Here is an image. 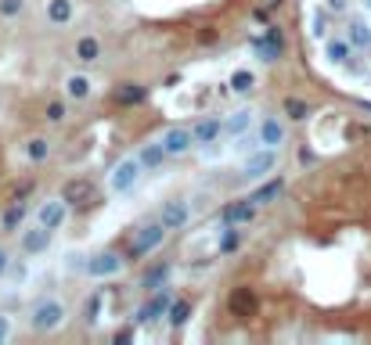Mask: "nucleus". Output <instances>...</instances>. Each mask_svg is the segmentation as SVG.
<instances>
[{
  "label": "nucleus",
  "mask_w": 371,
  "mask_h": 345,
  "mask_svg": "<svg viewBox=\"0 0 371 345\" xmlns=\"http://www.w3.org/2000/svg\"><path fill=\"white\" fill-rule=\"evenodd\" d=\"M328 4H332V8H342V4H346V0H328Z\"/></svg>",
  "instance_id": "40"
},
{
  "label": "nucleus",
  "mask_w": 371,
  "mask_h": 345,
  "mask_svg": "<svg viewBox=\"0 0 371 345\" xmlns=\"http://www.w3.org/2000/svg\"><path fill=\"white\" fill-rule=\"evenodd\" d=\"M314 36L321 40V36H328V22H324V15H317L314 18Z\"/></svg>",
  "instance_id": "38"
},
{
  "label": "nucleus",
  "mask_w": 371,
  "mask_h": 345,
  "mask_svg": "<svg viewBox=\"0 0 371 345\" xmlns=\"http://www.w3.org/2000/svg\"><path fill=\"white\" fill-rule=\"evenodd\" d=\"M349 33H346V40L349 43H354V47H371V26H364V22H349V26H346Z\"/></svg>",
  "instance_id": "30"
},
{
  "label": "nucleus",
  "mask_w": 371,
  "mask_h": 345,
  "mask_svg": "<svg viewBox=\"0 0 371 345\" xmlns=\"http://www.w3.org/2000/svg\"><path fill=\"white\" fill-rule=\"evenodd\" d=\"M274 169H278V147H256V151H249V159L242 166V172L249 180H263Z\"/></svg>",
  "instance_id": "7"
},
{
  "label": "nucleus",
  "mask_w": 371,
  "mask_h": 345,
  "mask_svg": "<svg viewBox=\"0 0 371 345\" xmlns=\"http://www.w3.org/2000/svg\"><path fill=\"white\" fill-rule=\"evenodd\" d=\"M22 11H26V0H0V18L4 22H15Z\"/></svg>",
  "instance_id": "35"
},
{
  "label": "nucleus",
  "mask_w": 371,
  "mask_h": 345,
  "mask_svg": "<svg viewBox=\"0 0 371 345\" xmlns=\"http://www.w3.org/2000/svg\"><path fill=\"white\" fill-rule=\"evenodd\" d=\"M11 331H15V323H11V316H4V313H0V345H4V342L11 338Z\"/></svg>",
  "instance_id": "36"
},
{
  "label": "nucleus",
  "mask_w": 371,
  "mask_h": 345,
  "mask_svg": "<svg viewBox=\"0 0 371 345\" xmlns=\"http://www.w3.org/2000/svg\"><path fill=\"white\" fill-rule=\"evenodd\" d=\"M242 241H245V230H242V227H235V223H223V230H220V255L238 252V248H242Z\"/></svg>",
  "instance_id": "27"
},
{
  "label": "nucleus",
  "mask_w": 371,
  "mask_h": 345,
  "mask_svg": "<svg viewBox=\"0 0 371 345\" xmlns=\"http://www.w3.org/2000/svg\"><path fill=\"white\" fill-rule=\"evenodd\" d=\"M65 316H69V306L61 298H40L29 310V328L36 335H51V331H58L61 323H65Z\"/></svg>",
  "instance_id": "2"
},
{
  "label": "nucleus",
  "mask_w": 371,
  "mask_h": 345,
  "mask_svg": "<svg viewBox=\"0 0 371 345\" xmlns=\"http://www.w3.org/2000/svg\"><path fill=\"white\" fill-rule=\"evenodd\" d=\"M216 36H220V33H216L213 26H205V29H198V43H216Z\"/></svg>",
  "instance_id": "37"
},
{
  "label": "nucleus",
  "mask_w": 371,
  "mask_h": 345,
  "mask_svg": "<svg viewBox=\"0 0 371 345\" xmlns=\"http://www.w3.org/2000/svg\"><path fill=\"white\" fill-rule=\"evenodd\" d=\"M61 90H65L69 101H90L94 97V79L87 72H69L61 79Z\"/></svg>",
  "instance_id": "13"
},
{
  "label": "nucleus",
  "mask_w": 371,
  "mask_h": 345,
  "mask_svg": "<svg viewBox=\"0 0 371 345\" xmlns=\"http://www.w3.org/2000/svg\"><path fill=\"white\" fill-rule=\"evenodd\" d=\"M253 212H256V205L245 198V202H231V205H223L220 209V220L223 223H235V227H242V223H249L253 220Z\"/></svg>",
  "instance_id": "22"
},
{
  "label": "nucleus",
  "mask_w": 371,
  "mask_h": 345,
  "mask_svg": "<svg viewBox=\"0 0 371 345\" xmlns=\"http://www.w3.org/2000/svg\"><path fill=\"white\" fill-rule=\"evenodd\" d=\"M127 263H130V255H123V252H116V248H105V252H97V255L87 259L84 273H87L90 280H105V277L123 273V266H127Z\"/></svg>",
  "instance_id": "4"
},
{
  "label": "nucleus",
  "mask_w": 371,
  "mask_h": 345,
  "mask_svg": "<svg viewBox=\"0 0 371 345\" xmlns=\"http://www.w3.org/2000/svg\"><path fill=\"white\" fill-rule=\"evenodd\" d=\"M72 58H76L79 65H94V61H101V40H97L94 33L79 36V40H76V47H72Z\"/></svg>",
  "instance_id": "18"
},
{
  "label": "nucleus",
  "mask_w": 371,
  "mask_h": 345,
  "mask_svg": "<svg viewBox=\"0 0 371 345\" xmlns=\"http://www.w3.org/2000/svg\"><path fill=\"white\" fill-rule=\"evenodd\" d=\"M44 15H47V22H51L54 29H61V26H69V22H72V15H76V4H72V0H47Z\"/></svg>",
  "instance_id": "20"
},
{
  "label": "nucleus",
  "mask_w": 371,
  "mask_h": 345,
  "mask_svg": "<svg viewBox=\"0 0 371 345\" xmlns=\"http://www.w3.org/2000/svg\"><path fill=\"white\" fill-rule=\"evenodd\" d=\"M170 277H173V266L170 263H155V266H148L141 273V288L144 291H155V288H162V284H170Z\"/></svg>",
  "instance_id": "23"
},
{
  "label": "nucleus",
  "mask_w": 371,
  "mask_h": 345,
  "mask_svg": "<svg viewBox=\"0 0 371 345\" xmlns=\"http://www.w3.org/2000/svg\"><path fill=\"white\" fill-rule=\"evenodd\" d=\"M191 134H195V144H198V147H210V144H216V141L223 137V119H220V115H205V119H198V122L191 126Z\"/></svg>",
  "instance_id": "14"
},
{
  "label": "nucleus",
  "mask_w": 371,
  "mask_h": 345,
  "mask_svg": "<svg viewBox=\"0 0 371 345\" xmlns=\"http://www.w3.org/2000/svg\"><path fill=\"white\" fill-rule=\"evenodd\" d=\"M364 4H368V11H371V0H364Z\"/></svg>",
  "instance_id": "41"
},
{
  "label": "nucleus",
  "mask_w": 371,
  "mask_h": 345,
  "mask_svg": "<svg viewBox=\"0 0 371 345\" xmlns=\"http://www.w3.org/2000/svg\"><path fill=\"white\" fill-rule=\"evenodd\" d=\"M324 54L342 65V61H349V54H354V43H349V40H328L324 43Z\"/></svg>",
  "instance_id": "32"
},
{
  "label": "nucleus",
  "mask_w": 371,
  "mask_h": 345,
  "mask_svg": "<svg viewBox=\"0 0 371 345\" xmlns=\"http://www.w3.org/2000/svg\"><path fill=\"white\" fill-rule=\"evenodd\" d=\"M231 90L235 94H253L256 90V72H249V69L231 72Z\"/></svg>",
  "instance_id": "31"
},
{
  "label": "nucleus",
  "mask_w": 371,
  "mask_h": 345,
  "mask_svg": "<svg viewBox=\"0 0 371 345\" xmlns=\"http://www.w3.org/2000/svg\"><path fill=\"white\" fill-rule=\"evenodd\" d=\"M8 266H11V252H8L4 245H0V277L8 273Z\"/></svg>",
  "instance_id": "39"
},
{
  "label": "nucleus",
  "mask_w": 371,
  "mask_h": 345,
  "mask_svg": "<svg viewBox=\"0 0 371 345\" xmlns=\"http://www.w3.org/2000/svg\"><path fill=\"white\" fill-rule=\"evenodd\" d=\"M141 172H144V166H141L137 155L119 159V162L112 166V172H109V191H112V194H130V191L137 187V180H141Z\"/></svg>",
  "instance_id": "3"
},
{
  "label": "nucleus",
  "mask_w": 371,
  "mask_h": 345,
  "mask_svg": "<svg viewBox=\"0 0 371 345\" xmlns=\"http://www.w3.org/2000/svg\"><path fill=\"white\" fill-rule=\"evenodd\" d=\"M170 302H173L170 284L148 291V298H144L141 306H137V313H134V323H155V320H162V316H166V310H170Z\"/></svg>",
  "instance_id": "5"
},
{
  "label": "nucleus",
  "mask_w": 371,
  "mask_h": 345,
  "mask_svg": "<svg viewBox=\"0 0 371 345\" xmlns=\"http://www.w3.org/2000/svg\"><path fill=\"white\" fill-rule=\"evenodd\" d=\"M228 306H231V313L235 316H256V310H260V298H256V291L253 288H235L231 291V298H228Z\"/></svg>",
  "instance_id": "16"
},
{
  "label": "nucleus",
  "mask_w": 371,
  "mask_h": 345,
  "mask_svg": "<svg viewBox=\"0 0 371 345\" xmlns=\"http://www.w3.org/2000/svg\"><path fill=\"white\" fill-rule=\"evenodd\" d=\"M281 112L292 119V122H303V119H310V104H306L303 97H292V94H288V97L281 101Z\"/></svg>",
  "instance_id": "29"
},
{
  "label": "nucleus",
  "mask_w": 371,
  "mask_h": 345,
  "mask_svg": "<svg viewBox=\"0 0 371 345\" xmlns=\"http://www.w3.org/2000/svg\"><path fill=\"white\" fill-rule=\"evenodd\" d=\"M61 198H65L69 205H87V202L94 198L90 177H69L65 184H61Z\"/></svg>",
  "instance_id": "12"
},
{
  "label": "nucleus",
  "mask_w": 371,
  "mask_h": 345,
  "mask_svg": "<svg viewBox=\"0 0 371 345\" xmlns=\"http://www.w3.org/2000/svg\"><path fill=\"white\" fill-rule=\"evenodd\" d=\"M101 302H105V291H94L87 302H84V323L90 328V323H97V316H101Z\"/></svg>",
  "instance_id": "34"
},
{
  "label": "nucleus",
  "mask_w": 371,
  "mask_h": 345,
  "mask_svg": "<svg viewBox=\"0 0 371 345\" xmlns=\"http://www.w3.org/2000/svg\"><path fill=\"white\" fill-rule=\"evenodd\" d=\"M116 104H141V101H148V86L144 83H119L116 90H112Z\"/></svg>",
  "instance_id": "24"
},
{
  "label": "nucleus",
  "mask_w": 371,
  "mask_h": 345,
  "mask_svg": "<svg viewBox=\"0 0 371 345\" xmlns=\"http://www.w3.org/2000/svg\"><path fill=\"white\" fill-rule=\"evenodd\" d=\"M26 202L22 198H15L4 212H0V230H18V227H22V220H26Z\"/></svg>",
  "instance_id": "26"
},
{
  "label": "nucleus",
  "mask_w": 371,
  "mask_h": 345,
  "mask_svg": "<svg viewBox=\"0 0 371 345\" xmlns=\"http://www.w3.org/2000/svg\"><path fill=\"white\" fill-rule=\"evenodd\" d=\"M191 313H195V302H191L188 295H177V298L170 302V310H166V323L177 331V328H184V323L191 320Z\"/></svg>",
  "instance_id": "19"
},
{
  "label": "nucleus",
  "mask_w": 371,
  "mask_h": 345,
  "mask_svg": "<svg viewBox=\"0 0 371 345\" xmlns=\"http://www.w3.org/2000/svg\"><path fill=\"white\" fill-rule=\"evenodd\" d=\"M253 47H256V54H260L263 61H278V58H281V51H285V47H281V33H278L274 26L267 29V33H263V40H256Z\"/></svg>",
  "instance_id": "21"
},
{
  "label": "nucleus",
  "mask_w": 371,
  "mask_h": 345,
  "mask_svg": "<svg viewBox=\"0 0 371 345\" xmlns=\"http://www.w3.org/2000/svg\"><path fill=\"white\" fill-rule=\"evenodd\" d=\"M137 159H141L144 172H155V169L166 166V162H170V155H166V147H162V137H159V141H148V144H141Z\"/></svg>",
  "instance_id": "17"
},
{
  "label": "nucleus",
  "mask_w": 371,
  "mask_h": 345,
  "mask_svg": "<svg viewBox=\"0 0 371 345\" xmlns=\"http://www.w3.org/2000/svg\"><path fill=\"white\" fill-rule=\"evenodd\" d=\"M69 202L61 198H47V202H40V209H36V223H44V227H51V230H61L65 227V220H69Z\"/></svg>",
  "instance_id": "10"
},
{
  "label": "nucleus",
  "mask_w": 371,
  "mask_h": 345,
  "mask_svg": "<svg viewBox=\"0 0 371 345\" xmlns=\"http://www.w3.org/2000/svg\"><path fill=\"white\" fill-rule=\"evenodd\" d=\"M166 227H162V220L155 216V220H144L137 230H134V237H130V248H127V255H130V263H141V259H148V255H155L162 245H166Z\"/></svg>",
  "instance_id": "1"
},
{
  "label": "nucleus",
  "mask_w": 371,
  "mask_h": 345,
  "mask_svg": "<svg viewBox=\"0 0 371 345\" xmlns=\"http://www.w3.org/2000/svg\"><path fill=\"white\" fill-rule=\"evenodd\" d=\"M253 126H256V112L253 108H238V112H231L228 119H223V134H228L231 141H238V137L249 134Z\"/></svg>",
  "instance_id": "15"
},
{
  "label": "nucleus",
  "mask_w": 371,
  "mask_h": 345,
  "mask_svg": "<svg viewBox=\"0 0 371 345\" xmlns=\"http://www.w3.org/2000/svg\"><path fill=\"white\" fill-rule=\"evenodd\" d=\"M44 119L51 122V126H61L69 119V101H47V108H44Z\"/></svg>",
  "instance_id": "33"
},
{
  "label": "nucleus",
  "mask_w": 371,
  "mask_h": 345,
  "mask_svg": "<svg viewBox=\"0 0 371 345\" xmlns=\"http://www.w3.org/2000/svg\"><path fill=\"white\" fill-rule=\"evenodd\" d=\"M26 159H29L33 166H44V162L51 159V141H47V137H29V141H26Z\"/></svg>",
  "instance_id": "28"
},
{
  "label": "nucleus",
  "mask_w": 371,
  "mask_h": 345,
  "mask_svg": "<svg viewBox=\"0 0 371 345\" xmlns=\"http://www.w3.org/2000/svg\"><path fill=\"white\" fill-rule=\"evenodd\" d=\"M285 137H288V129H285L281 115H260L256 119V141H260V147H281Z\"/></svg>",
  "instance_id": "9"
},
{
  "label": "nucleus",
  "mask_w": 371,
  "mask_h": 345,
  "mask_svg": "<svg viewBox=\"0 0 371 345\" xmlns=\"http://www.w3.org/2000/svg\"><path fill=\"white\" fill-rule=\"evenodd\" d=\"M162 147H166L170 159H184V155H191L198 144H195L191 126H170L166 134H162Z\"/></svg>",
  "instance_id": "6"
},
{
  "label": "nucleus",
  "mask_w": 371,
  "mask_h": 345,
  "mask_svg": "<svg viewBox=\"0 0 371 345\" xmlns=\"http://www.w3.org/2000/svg\"><path fill=\"white\" fill-rule=\"evenodd\" d=\"M159 220H162V227H166L170 234H173V230H184V227L191 223V202H188V198H170V202H162Z\"/></svg>",
  "instance_id": "8"
},
{
  "label": "nucleus",
  "mask_w": 371,
  "mask_h": 345,
  "mask_svg": "<svg viewBox=\"0 0 371 345\" xmlns=\"http://www.w3.org/2000/svg\"><path fill=\"white\" fill-rule=\"evenodd\" d=\"M51 241H54V230L44 227V223H36V227L22 230V237H18V248H22L26 255H44V252L51 248Z\"/></svg>",
  "instance_id": "11"
},
{
  "label": "nucleus",
  "mask_w": 371,
  "mask_h": 345,
  "mask_svg": "<svg viewBox=\"0 0 371 345\" xmlns=\"http://www.w3.org/2000/svg\"><path fill=\"white\" fill-rule=\"evenodd\" d=\"M281 191H285V180H281V177H271L267 184H260V187H256V191L249 194V202H253L256 209H260V205H271V202L278 198Z\"/></svg>",
  "instance_id": "25"
}]
</instances>
